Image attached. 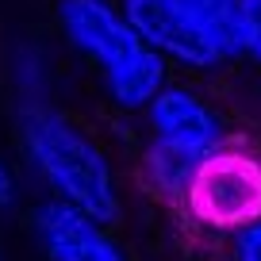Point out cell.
Segmentation results:
<instances>
[{
    "instance_id": "8",
    "label": "cell",
    "mask_w": 261,
    "mask_h": 261,
    "mask_svg": "<svg viewBox=\"0 0 261 261\" xmlns=\"http://www.w3.org/2000/svg\"><path fill=\"white\" fill-rule=\"evenodd\" d=\"M188 8L204 23L223 62L242 54V0H188Z\"/></svg>"
},
{
    "instance_id": "10",
    "label": "cell",
    "mask_w": 261,
    "mask_h": 261,
    "mask_svg": "<svg viewBox=\"0 0 261 261\" xmlns=\"http://www.w3.org/2000/svg\"><path fill=\"white\" fill-rule=\"evenodd\" d=\"M242 54L261 65V0H242Z\"/></svg>"
},
{
    "instance_id": "11",
    "label": "cell",
    "mask_w": 261,
    "mask_h": 261,
    "mask_svg": "<svg viewBox=\"0 0 261 261\" xmlns=\"http://www.w3.org/2000/svg\"><path fill=\"white\" fill-rule=\"evenodd\" d=\"M234 261H261V219L234 230Z\"/></svg>"
},
{
    "instance_id": "3",
    "label": "cell",
    "mask_w": 261,
    "mask_h": 261,
    "mask_svg": "<svg viewBox=\"0 0 261 261\" xmlns=\"http://www.w3.org/2000/svg\"><path fill=\"white\" fill-rule=\"evenodd\" d=\"M119 12L142 39V46H150L154 54L173 58L188 69H212L223 62L188 0H123Z\"/></svg>"
},
{
    "instance_id": "12",
    "label": "cell",
    "mask_w": 261,
    "mask_h": 261,
    "mask_svg": "<svg viewBox=\"0 0 261 261\" xmlns=\"http://www.w3.org/2000/svg\"><path fill=\"white\" fill-rule=\"evenodd\" d=\"M8 196H12V177H8V169L0 165V204H4Z\"/></svg>"
},
{
    "instance_id": "7",
    "label": "cell",
    "mask_w": 261,
    "mask_h": 261,
    "mask_svg": "<svg viewBox=\"0 0 261 261\" xmlns=\"http://www.w3.org/2000/svg\"><path fill=\"white\" fill-rule=\"evenodd\" d=\"M104 89L119 108H146L150 100L165 89V58L146 46L135 62H127L123 69L108 73Z\"/></svg>"
},
{
    "instance_id": "4",
    "label": "cell",
    "mask_w": 261,
    "mask_h": 261,
    "mask_svg": "<svg viewBox=\"0 0 261 261\" xmlns=\"http://www.w3.org/2000/svg\"><path fill=\"white\" fill-rule=\"evenodd\" d=\"M58 19H62V31L73 42V50H81L89 62H96L104 77L123 69L146 50L112 0H62Z\"/></svg>"
},
{
    "instance_id": "9",
    "label": "cell",
    "mask_w": 261,
    "mask_h": 261,
    "mask_svg": "<svg viewBox=\"0 0 261 261\" xmlns=\"http://www.w3.org/2000/svg\"><path fill=\"white\" fill-rule=\"evenodd\" d=\"M196 165H200V162H192V158H185V154H177V150L162 146V142H154V146L146 150V173H150V180H154L169 200H185Z\"/></svg>"
},
{
    "instance_id": "2",
    "label": "cell",
    "mask_w": 261,
    "mask_h": 261,
    "mask_svg": "<svg viewBox=\"0 0 261 261\" xmlns=\"http://www.w3.org/2000/svg\"><path fill=\"white\" fill-rule=\"evenodd\" d=\"M185 200L196 219L212 227H246L261 219V162L219 146L196 165Z\"/></svg>"
},
{
    "instance_id": "5",
    "label": "cell",
    "mask_w": 261,
    "mask_h": 261,
    "mask_svg": "<svg viewBox=\"0 0 261 261\" xmlns=\"http://www.w3.org/2000/svg\"><path fill=\"white\" fill-rule=\"evenodd\" d=\"M150 127H154V142L177 150V154L204 162L207 154L223 146V123L204 100L188 89L165 85L154 100H150Z\"/></svg>"
},
{
    "instance_id": "1",
    "label": "cell",
    "mask_w": 261,
    "mask_h": 261,
    "mask_svg": "<svg viewBox=\"0 0 261 261\" xmlns=\"http://www.w3.org/2000/svg\"><path fill=\"white\" fill-rule=\"evenodd\" d=\"M23 142L39 177L54 188V200L96 223H112L119 215L115 169L77 123L50 108H31L23 115Z\"/></svg>"
},
{
    "instance_id": "6",
    "label": "cell",
    "mask_w": 261,
    "mask_h": 261,
    "mask_svg": "<svg viewBox=\"0 0 261 261\" xmlns=\"http://www.w3.org/2000/svg\"><path fill=\"white\" fill-rule=\"evenodd\" d=\"M35 238L50 261H127L108 238L104 223L81 215L62 200H46L35 212Z\"/></svg>"
}]
</instances>
